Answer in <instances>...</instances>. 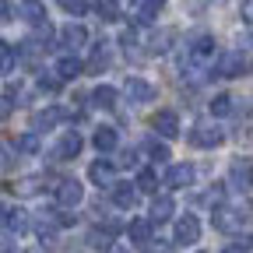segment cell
I'll use <instances>...</instances> for the list:
<instances>
[{
    "label": "cell",
    "mask_w": 253,
    "mask_h": 253,
    "mask_svg": "<svg viewBox=\"0 0 253 253\" xmlns=\"http://www.w3.org/2000/svg\"><path fill=\"white\" fill-rule=\"evenodd\" d=\"M172 211H176V201H172L169 194H162V197H155V201H151V221H155V225L169 221V218H172Z\"/></svg>",
    "instance_id": "cell-16"
},
{
    "label": "cell",
    "mask_w": 253,
    "mask_h": 253,
    "mask_svg": "<svg viewBox=\"0 0 253 253\" xmlns=\"http://www.w3.org/2000/svg\"><path fill=\"white\" fill-rule=\"evenodd\" d=\"M18 151H21V155H39V151H42V141H39V134H36V130L21 134V137H18Z\"/></svg>",
    "instance_id": "cell-24"
},
{
    "label": "cell",
    "mask_w": 253,
    "mask_h": 253,
    "mask_svg": "<svg viewBox=\"0 0 253 253\" xmlns=\"http://www.w3.org/2000/svg\"><path fill=\"white\" fill-rule=\"evenodd\" d=\"M176 39V32L172 28H162V32H155V39H151V53H169V42Z\"/></svg>",
    "instance_id": "cell-27"
},
{
    "label": "cell",
    "mask_w": 253,
    "mask_h": 253,
    "mask_svg": "<svg viewBox=\"0 0 253 253\" xmlns=\"http://www.w3.org/2000/svg\"><path fill=\"white\" fill-rule=\"evenodd\" d=\"M123 95H126V99H130L134 106H144V102H155L158 88H155L151 81H144V78H126V84H123Z\"/></svg>",
    "instance_id": "cell-4"
},
{
    "label": "cell",
    "mask_w": 253,
    "mask_h": 253,
    "mask_svg": "<svg viewBox=\"0 0 253 253\" xmlns=\"http://www.w3.org/2000/svg\"><path fill=\"white\" fill-rule=\"evenodd\" d=\"M39 91H42V95H56V91H60V78H56V74H42V78H39Z\"/></svg>",
    "instance_id": "cell-31"
},
{
    "label": "cell",
    "mask_w": 253,
    "mask_h": 253,
    "mask_svg": "<svg viewBox=\"0 0 253 253\" xmlns=\"http://www.w3.org/2000/svg\"><path fill=\"white\" fill-rule=\"evenodd\" d=\"M60 7L67 11V14H74V18H81L88 11V0H60Z\"/></svg>",
    "instance_id": "cell-32"
},
{
    "label": "cell",
    "mask_w": 253,
    "mask_h": 253,
    "mask_svg": "<svg viewBox=\"0 0 253 253\" xmlns=\"http://www.w3.org/2000/svg\"><path fill=\"white\" fill-rule=\"evenodd\" d=\"M109 253H130V250H126V246H120V243H116V246H113Z\"/></svg>",
    "instance_id": "cell-42"
},
{
    "label": "cell",
    "mask_w": 253,
    "mask_h": 253,
    "mask_svg": "<svg viewBox=\"0 0 253 253\" xmlns=\"http://www.w3.org/2000/svg\"><path fill=\"white\" fill-rule=\"evenodd\" d=\"M218 42H214V36H197L194 42L186 46V63H194V67H204L208 60H214V49Z\"/></svg>",
    "instance_id": "cell-3"
},
{
    "label": "cell",
    "mask_w": 253,
    "mask_h": 253,
    "mask_svg": "<svg viewBox=\"0 0 253 253\" xmlns=\"http://www.w3.org/2000/svg\"><path fill=\"white\" fill-rule=\"evenodd\" d=\"M151 225H155L151 218H134L130 225H126V232H130V239H134V243H137L141 250H148V246H151Z\"/></svg>",
    "instance_id": "cell-14"
},
{
    "label": "cell",
    "mask_w": 253,
    "mask_h": 253,
    "mask_svg": "<svg viewBox=\"0 0 253 253\" xmlns=\"http://www.w3.org/2000/svg\"><path fill=\"white\" fill-rule=\"evenodd\" d=\"M11 162H14V148L7 144V148H4V169H11Z\"/></svg>",
    "instance_id": "cell-40"
},
{
    "label": "cell",
    "mask_w": 253,
    "mask_h": 253,
    "mask_svg": "<svg viewBox=\"0 0 253 253\" xmlns=\"http://www.w3.org/2000/svg\"><path fill=\"white\" fill-rule=\"evenodd\" d=\"M151 126H155V130L158 134H162V137H179V116L172 113V109H158L155 113V120H151Z\"/></svg>",
    "instance_id": "cell-10"
},
{
    "label": "cell",
    "mask_w": 253,
    "mask_h": 253,
    "mask_svg": "<svg viewBox=\"0 0 253 253\" xmlns=\"http://www.w3.org/2000/svg\"><path fill=\"white\" fill-rule=\"evenodd\" d=\"M81 148H84L81 134H78V130H67V134L60 137V144L53 148V158H56V162H71V158L81 155Z\"/></svg>",
    "instance_id": "cell-8"
},
{
    "label": "cell",
    "mask_w": 253,
    "mask_h": 253,
    "mask_svg": "<svg viewBox=\"0 0 253 253\" xmlns=\"http://www.w3.org/2000/svg\"><path fill=\"white\" fill-rule=\"evenodd\" d=\"M88 179L95 183V186H116V166L113 162H95L91 169H88Z\"/></svg>",
    "instance_id": "cell-12"
},
{
    "label": "cell",
    "mask_w": 253,
    "mask_h": 253,
    "mask_svg": "<svg viewBox=\"0 0 253 253\" xmlns=\"http://www.w3.org/2000/svg\"><path fill=\"white\" fill-rule=\"evenodd\" d=\"M201 253H204V250H201Z\"/></svg>",
    "instance_id": "cell-44"
},
{
    "label": "cell",
    "mask_w": 253,
    "mask_h": 253,
    "mask_svg": "<svg viewBox=\"0 0 253 253\" xmlns=\"http://www.w3.org/2000/svg\"><path fill=\"white\" fill-rule=\"evenodd\" d=\"M194 176H197V169H194V166H190V162H179V166H172V169L166 172V186L186 190L190 183H194Z\"/></svg>",
    "instance_id": "cell-11"
},
{
    "label": "cell",
    "mask_w": 253,
    "mask_h": 253,
    "mask_svg": "<svg viewBox=\"0 0 253 253\" xmlns=\"http://www.w3.org/2000/svg\"><path fill=\"white\" fill-rule=\"evenodd\" d=\"M0 11H4V21H14V4H11V0H4V7H0Z\"/></svg>",
    "instance_id": "cell-39"
},
{
    "label": "cell",
    "mask_w": 253,
    "mask_h": 253,
    "mask_svg": "<svg viewBox=\"0 0 253 253\" xmlns=\"http://www.w3.org/2000/svg\"><path fill=\"white\" fill-rule=\"evenodd\" d=\"M88 243H91L95 250H113V246H116V243H113V236H109V232H99V229L88 236Z\"/></svg>",
    "instance_id": "cell-30"
},
{
    "label": "cell",
    "mask_w": 253,
    "mask_h": 253,
    "mask_svg": "<svg viewBox=\"0 0 253 253\" xmlns=\"http://www.w3.org/2000/svg\"><path fill=\"white\" fill-rule=\"evenodd\" d=\"M186 141L194 144V148H218L221 141H225V134H221L214 123H197L194 130L186 134Z\"/></svg>",
    "instance_id": "cell-5"
},
{
    "label": "cell",
    "mask_w": 253,
    "mask_h": 253,
    "mask_svg": "<svg viewBox=\"0 0 253 253\" xmlns=\"http://www.w3.org/2000/svg\"><path fill=\"white\" fill-rule=\"evenodd\" d=\"M211 113L214 116H229L232 113V95H225V91L214 95V99H211Z\"/></svg>",
    "instance_id": "cell-28"
},
{
    "label": "cell",
    "mask_w": 253,
    "mask_h": 253,
    "mask_svg": "<svg viewBox=\"0 0 253 253\" xmlns=\"http://www.w3.org/2000/svg\"><path fill=\"white\" fill-rule=\"evenodd\" d=\"M221 253H243L239 246H225V250H221Z\"/></svg>",
    "instance_id": "cell-43"
},
{
    "label": "cell",
    "mask_w": 253,
    "mask_h": 253,
    "mask_svg": "<svg viewBox=\"0 0 253 253\" xmlns=\"http://www.w3.org/2000/svg\"><path fill=\"white\" fill-rule=\"evenodd\" d=\"M53 194H56L60 211H71V208H78V204L84 201V186H81L78 179H60V183L53 186Z\"/></svg>",
    "instance_id": "cell-2"
},
{
    "label": "cell",
    "mask_w": 253,
    "mask_h": 253,
    "mask_svg": "<svg viewBox=\"0 0 253 253\" xmlns=\"http://www.w3.org/2000/svg\"><path fill=\"white\" fill-rule=\"evenodd\" d=\"M148 253H176V250H172L169 243H158V246L151 243V246H148Z\"/></svg>",
    "instance_id": "cell-37"
},
{
    "label": "cell",
    "mask_w": 253,
    "mask_h": 253,
    "mask_svg": "<svg viewBox=\"0 0 253 253\" xmlns=\"http://www.w3.org/2000/svg\"><path fill=\"white\" fill-rule=\"evenodd\" d=\"M91 144L99 148V151H113V148L120 144V137H116V130H113V126H99V130L91 134Z\"/></svg>",
    "instance_id": "cell-21"
},
{
    "label": "cell",
    "mask_w": 253,
    "mask_h": 253,
    "mask_svg": "<svg viewBox=\"0 0 253 253\" xmlns=\"http://www.w3.org/2000/svg\"><path fill=\"white\" fill-rule=\"evenodd\" d=\"M144 4H148V7H162V4H166V0H144Z\"/></svg>",
    "instance_id": "cell-41"
},
{
    "label": "cell",
    "mask_w": 253,
    "mask_h": 253,
    "mask_svg": "<svg viewBox=\"0 0 253 253\" xmlns=\"http://www.w3.org/2000/svg\"><path fill=\"white\" fill-rule=\"evenodd\" d=\"M137 190H144V194H155L158 190V176H155V169H144L141 176H137V183H134Z\"/></svg>",
    "instance_id": "cell-29"
},
{
    "label": "cell",
    "mask_w": 253,
    "mask_h": 253,
    "mask_svg": "<svg viewBox=\"0 0 253 253\" xmlns=\"http://www.w3.org/2000/svg\"><path fill=\"white\" fill-rule=\"evenodd\" d=\"M172 236H176V243H179V246L197 243V239H201V221H197V214H183V218H176Z\"/></svg>",
    "instance_id": "cell-7"
},
{
    "label": "cell",
    "mask_w": 253,
    "mask_h": 253,
    "mask_svg": "<svg viewBox=\"0 0 253 253\" xmlns=\"http://www.w3.org/2000/svg\"><path fill=\"white\" fill-rule=\"evenodd\" d=\"M229 183H232V190H250L253 186V166L246 158H236L229 166Z\"/></svg>",
    "instance_id": "cell-9"
},
{
    "label": "cell",
    "mask_w": 253,
    "mask_h": 253,
    "mask_svg": "<svg viewBox=\"0 0 253 253\" xmlns=\"http://www.w3.org/2000/svg\"><path fill=\"white\" fill-rule=\"evenodd\" d=\"M21 18L28 21V25H46V7L39 4V0H25V4H21Z\"/></svg>",
    "instance_id": "cell-20"
},
{
    "label": "cell",
    "mask_w": 253,
    "mask_h": 253,
    "mask_svg": "<svg viewBox=\"0 0 253 253\" xmlns=\"http://www.w3.org/2000/svg\"><path fill=\"white\" fill-rule=\"evenodd\" d=\"M106 63H109V53H106V42H102L99 49H95V53H91V63H88V67H91V71H102V67H106Z\"/></svg>",
    "instance_id": "cell-33"
},
{
    "label": "cell",
    "mask_w": 253,
    "mask_h": 253,
    "mask_svg": "<svg viewBox=\"0 0 253 253\" xmlns=\"http://www.w3.org/2000/svg\"><path fill=\"white\" fill-rule=\"evenodd\" d=\"M211 221L218 232H236L243 225H250L253 221V204L250 201H239V204H221L211 211Z\"/></svg>",
    "instance_id": "cell-1"
},
{
    "label": "cell",
    "mask_w": 253,
    "mask_h": 253,
    "mask_svg": "<svg viewBox=\"0 0 253 253\" xmlns=\"http://www.w3.org/2000/svg\"><path fill=\"white\" fill-rule=\"evenodd\" d=\"M243 71H246V56H243L239 49H229V53L218 56V67H214L218 78H239Z\"/></svg>",
    "instance_id": "cell-6"
},
{
    "label": "cell",
    "mask_w": 253,
    "mask_h": 253,
    "mask_svg": "<svg viewBox=\"0 0 253 253\" xmlns=\"http://www.w3.org/2000/svg\"><path fill=\"white\" fill-rule=\"evenodd\" d=\"M60 42L67 46V49L84 46V42H88V32H84V25H74V21H71V25H63V28H60Z\"/></svg>",
    "instance_id": "cell-15"
},
{
    "label": "cell",
    "mask_w": 253,
    "mask_h": 253,
    "mask_svg": "<svg viewBox=\"0 0 253 253\" xmlns=\"http://www.w3.org/2000/svg\"><path fill=\"white\" fill-rule=\"evenodd\" d=\"M113 204L123 208V211H130V208L137 204V190H134L130 183H116V186H113Z\"/></svg>",
    "instance_id": "cell-18"
},
{
    "label": "cell",
    "mask_w": 253,
    "mask_h": 253,
    "mask_svg": "<svg viewBox=\"0 0 253 253\" xmlns=\"http://www.w3.org/2000/svg\"><path fill=\"white\" fill-rule=\"evenodd\" d=\"M120 166H137V148H126L120 155Z\"/></svg>",
    "instance_id": "cell-35"
},
{
    "label": "cell",
    "mask_w": 253,
    "mask_h": 253,
    "mask_svg": "<svg viewBox=\"0 0 253 253\" xmlns=\"http://www.w3.org/2000/svg\"><path fill=\"white\" fill-rule=\"evenodd\" d=\"M53 74H56L60 81H74V78H81V60H78V56H71V53H67V56H60Z\"/></svg>",
    "instance_id": "cell-17"
},
{
    "label": "cell",
    "mask_w": 253,
    "mask_h": 253,
    "mask_svg": "<svg viewBox=\"0 0 253 253\" xmlns=\"http://www.w3.org/2000/svg\"><path fill=\"white\" fill-rule=\"evenodd\" d=\"M141 151H148V155H151V162H155V166L169 162V148H166V144H158L155 137H148V141L141 144Z\"/></svg>",
    "instance_id": "cell-23"
},
{
    "label": "cell",
    "mask_w": 253,
    "mask_h": 253,
    "mask_svg": "<svg viewBox=\"0 0 253 253\" xmlns=\"http://www.w3.org/2000/svg\"><path fill=\"white\" fill-rule=\"evenodd\" d=\"M42 183H46L42 176H21V179L14 183V190H18L21 197H32V194H39V186H42Z\"/></svg>",
    "instance_id": "cell-25"
},
{
    "label": "cell",
    "mask_w": 253,
    "mask_h": 253,
    "mask_svg": "<svg viewBox=\"0 0 253 253\" xmlns=\"http://www.w3.org/2000/svg\"><path fill=\"white\" fill-rule=\"evenodd\" d=\"M232 246H239V250H243V253H253V236H250V232H246V236H239V239H236V243H232Z\"/></svg>",
    "instance_id": "cell-36"
},
{
    "label": "cell",
    "mask_w": 253,
    "mask_h": 253,
    "mask_svg": "<svg viewBox=\"0 0 253 253\" xmlns=\"http://www.w3.org/2000/svg\"><path fill=\"white\" fill-rule=\"evenodd\" d=\"M4 225H7V236H14V232L21 236V232L28 229V214H25L21 208H7V211H4Z\"/></svg>",
    "instance_id": "cell-19"
},
{
    "label": "cell",
    "mask_w": 253,
    "mask_h": 253,
    "mask_svg": "<svg viewBox=\"0 0 253 253\" xmlns=\"http://www.w3.org/2000/svg\"><path fill=\"white\" fill-rule=\"evenodd\" d=\"M95 14H99L102 21H116L120 18V4L116 0H95Z\"/></svg>",
    "instance_id": "cell-26"
},
{
    "label": "cell",
    "mask_w": 253,
    "mask_h": 253,
    "mask_svg": "<svg viewBox=\"0 0 253 253\" xmlns=\"http://www.w3.org/2000/svg\"><path fill=\"white\" fill-rule=\"evenodd\" d=\"M243 21L253 25V0H243Z\"/></svg>",
    "instance_id": "cell-38"
},
{
    "label": "cell",
    "mask_w": 253,
    "mask_h": 253,
    "mask_svg": "<svg viewBox=\"0 0 253 253\" xmlns=\"http://www.w3.org/2000/svg\"><path fill=\"white\" fill-rule=\"evenodd\" d=\"M4 74H14V46L4 42Z\"/></svg>",
    "instance_id": "cell-34"
},
{
    "label": "cell",
    "mask_w": 253,
    "mask_h": 253,
    "mask_svg": "<svg viewBox=\"0 0 253 253\" xmlns=\"http://www.w3.org/2000/svg\"><path fill=\"white\" fill-rule=\"evenodd\" d=\"M63 116H67V113H63V109H56V106H49V109H39L36 116H32V130H53V126L63 120Z\"/></svg>",
    "instance_id": "cell-13"
},
{
    "label": "cell",
    "mask_w": 253,
    "mask_h": 253,
    "mask_svg": "<svg viewBox=\"0 0 253 253\" xmlns=\"http://www.w3.org/2000/svg\"><path fill=\"white\" fill-rule=\"evenodd\" d=\"M91 106L113 109V106H116V88H113V84H99V88L91 91Z\"/></svg>",
    "instance_id": "cell-22"
}]
</instances>
